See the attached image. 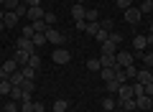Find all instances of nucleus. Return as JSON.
I'll list each match as a JSON object with an SVG mask.
<instances>
[{
  "label": "nucleus",
  "instance_id": "nucleus-1",
  "mask_svg": "<svg viewBox=\"0 0 153 112\" xmlns=\"http://www.w3.org/2000/svg\"><path fill=\"white\" fill-rule=\"evenodd\" d=\"M44 36H46V41L54 43V46H64V43H66V36H64V33H59L56 28H49Z\"/></svg>",
  "mask_w": 153,
  "mask_h": 112
},
{
  "label": "nucleus",
  "instance_id": "nucleus-2",
  "mask_svg": "<svg viewBox=\"0 0 153 112\" xmlns=\"http://www.w3.org/2000/svg\"><path fill=\"white\" fill-rule=\"evenodd\" d=\"M51 59H54V64H69L71 53L66 51L64 46H56V48H54V53H51Z\"/></svg>",
  "mask_w": 153,
  "mask_h": 112
},
{
  "label": "nucleus",
  "instance_id": "nucleus-3",
  "mask_svg": "<svg viewBox=\"0 0 153 112\" xmlns=\"http://www.w3.org/2000/svg\"><path fill=\"white\" fill-rule=\"evenodd\" d=\"M123 13H125V21L130 23V26H138V23H140V18H143V13H140V8H138V5L128 8V10H123Z\"/></svg>",
  "mask_w": 153,
  "mask_h": 112
},
{
  "label": "nucleus",
  "instance_id": "nucleus-4",
  "mask_svg": "<svg viewBox=\"0 0 153 112\" xmlns=\"http://www.w3.org/2000/svg\"><path fill=\"white\" fill-rule=\"evenodd\" d=\"M16 48H21V51H26V53H36V46H33V41H31V38H26V36H18Z\"/></svg>",
  "mask_w": 153,
  "mask_h": 112
},
{
  "label": "nucleus",
  "instance_id": "nucleus-5",
  "mask_svg": "<svg viewBox=\"0 0 153 112\" xmlns=\"http://www.w3.org/2000/svg\"><path fill=\"white\" fill-rule=\"evenodd\" d=\"M115 64L123 66V69L130 66V64H133V53H130V51H117V53H115Z\"/></svg>",
  "mask_w": 153,
  "mask_h": 112
},
{
  "label": "nucleus",
  "instance_id": "nucleus-6",
  "mask_svg": "<svg viewBox=\"0 0 153 112\" xmlns=\"http://www.w3.org/2000/svg\"><path fill=\"white\" fill-rule=\"evenodd\" d=\"M21 21V16H18L16 10H5V18H3V23H5V28H16V23Z\"/></svg>",
  "mask_w": 153,
  "mask_h": 112
},
{
  "label": "nucleus",
  "instance_id": "nucleus-7",
  "mask_svg": "<svg viewBox=\"0 0 153 112\" xmlns=\"http://www.w3.org/2000/svg\"><path fill=\"white\" fill-rule=\"evenodd\" d=\"M117 107H120L123 112H133V110H138L135 97H130V99H117Z\"/></svg>",
  "mask_w": 153,
  "mask_h": 112
},
{
  "label": "nucleus",
  "instance_id": "nucleus-8",
  "mask_svg": "<svg viewBox=\"0 0 153 112\" xmlns=\"http://www.w3.org/2000/svg\"><path fill=\"white\" fill-rule=\"evenodd\" d=\"M135 105H138V110H151L153 107V97H148V94L135 97Z\"/></svg>",
  "mask_w": 153,
  "mask_h": 112
},
{
  "label": "nucleus",
  "instance_id": "nucleus-9",
  "mask_svg": "<svg viewBox=\"0 0 153 112\" xmlns=\"http://www.w3.org/2000/svg\"><path fill=\"white\" fill-rule=\"evenodd\" d=\"M71 16H74V21H84V16H87V8H84L82 3H74V8H71Z\"/></svg>",
  "mask_w": 153,
  "mask_h": 112
},
{
  "label": "nucleus",
  "instance_id": "nucleus-10",
  "mask_svg": "<svg viewBox=\"0 0 153 112\" xmlns=\"http://www.w3.org/2000/svg\"><path fill=\"white\" fill-rule=\"evenodd\" d=\"M135 79L140 82V84H151V82H153V71H151V69H140Z\"/></svg>",
  "mask_w": 153,
  "mask_h": 112
},
{
  "label": "nucleus",
  "instance_id": "nucleus-11",
  "mask_svg": "<svg viewBox=\"0 0 153 112\" xmlns=\"http://www.w3.org/2000/svg\"><path fill=\"white\" fill-rule=\"evenodd\" d=\"M44 16H46V10H44L41 5H38V8H28V18H31V23H33V21H41Z\"/></svg>",
  "mask_w": 153,
  "mask_h": 112
},
{
  "label": "nucleus",
  "instance_id": "nucleus-12",
  "mask_svg": "<svg viewBox=\"0 0 153 112\" xmlns=\"http://www.w3.org/2000/svg\"><path fill=\"white\" fill-rule=\"evenodd\" d=\"M133 97V87L130 84H120V89H117V99H130Z\"/></svg>",
  "mask_w": 153,
  "mask_h": 112
},
{
  "label": "nucleus",
  "instance_id": "nucleus-13",
  "mask_svg": "<svg viewBox=\"0 0 153 112\" xmlns=\"http://www.w3.org/2000/svg\"><path fill=\"white\" fill-rule=\"evenodd\" d=\"M28 59H31V53H26V51H21V48H16V61H18V66H28Z\"/></svg>",
  "mask_w": 153,
  "mask_h": 112
},
{
  "label": "nucleus",
  "instance_id": "nucleus-14",
  "mask_svg": "<svg viewBox=\"0 0 153 112\" xmlns=\"http://www.w3.org/2000/svg\"><path fill=\"white\" fill-rule=\"evenodd\" d=\"M100 48H102V53H110V56H115V53H117V46H115L112 41H105V43H100Z\"/></svg>",
  "mask_w": 153,
  "mask_h": 112
},
{
  "label": "nucleus",
  "instance_id": "nucleus-15",
  "mask_svg": "<svg viewBox=\"0 0 153 112\" xmlns=\"http://www.w3.org/2000/svg\"><path fill=\"white\" fill-rule=\"evenodd\" d=\"M100 76H102L105 82H112L115 79V66H102V69H100Z\"/></svg>",
  "mask_w": 153,
  "mask_h": 112
},
{
  "label": "nucleus",
  "instance_id": "nucleus-16",
  "mask_svg": "<svg viewBox=\"0 0 153 112\" xmlns=\"http://www.w3.org/2000/svg\"><path fill=\"white\" fill-rule=\"evenodd\" d=\"M31 26H33V31H36V33H46V31H49V28H51L49 23L44 21V18H41V21H33Z\"/></svg>",
  "mask_w": 153,
  "mask_h": 112
},
{
  "label": "nucleus",
  "instance_id": "nucleus-17",
  "mask_svg": "<svg viewBox=\"0 0 153 112\" xmlns=\"http://www.w3.org/2000/svg\"><path fill=\"white\" fill-rule=\"evenodd\" d=\"M3 69H5V71H8V76H10V74H16L21 66H18V61H16V59H8L5 64H3Z\"/></svg>",
  "mask_w": 153,
  "mask_h": 112
},
{
  "label": "nucleus",
  "instance_id": "nucleus-18",
  "mask_svg": "<svg viewBox=\"0 0 153 112\" xmlns=\"http://www.w3.org/2000/svg\"><path fill=\"white\" fill-rule=\"evenodd\" d=\"M115 107H117V99H115V97H105V99H102V110L112 112Z\"/></svg>",
  "mask_w": 153,
  "mask_h": 112
},
{
  "label": "nucleus",
  "instance_id": "nucleus-19",
  "mask_svg": "<svg viewBox=\"0 0 153 112\" xmlns=\"http://www.w3.org/2000/svg\"><path fill=\"white\" fill-rule=\"evenodd\" d=\"M133 46H135V51H143V48H148L146 36H135V38H133Z\"/></svg>",
  "mask_w": 153,
  "mask_h": 112
},
{
  "label": "nucleus",
  "instance_id": "nucleus-20",
  "mask_svg": "<svg viewBox=\"0 0 153 112\" xmlns=\"http://www.w3.org/2000/svg\"><path fill=\"white\" fill-rule=\"evenodd\" d=\"M31 41H33V46H36V48H41L44 43H49V41H46V36H44V33H33V38H31Z\"/></svg>",
  "mask_w": 153,
  "mask_h": 112
},
{
  "label": "nucleus",
  "instance_id": "nucleus-21",
  "mask_svg": "<svg viewBox=\"0 0 153 112\" xmlns=\"http://www.w3.org/2000/svg\"><path fill=\"white\" fill-rule=\"evenodd\" d=\"M100 64L102 66H117L115 64V56H110V53H102V56H100Z\"/></svg>",
  "mask_w": 153,
  "mask_h": 112
},
{
  "label": "nucleus",
  "instance_id": "nucleus-22",
  "mask_svg": "<svg viewBox=\"0 0 153 112\" xmlns=\"http://www.w3.org/2000/svg\"><path fill=\"white\" fill-rule=\"evenodd\" d=\"M66 110H69V102L66 99H56L54 102V112H66Z\"/></svg>",
  "mask_w": 153,
  "mask_h": 112
},
{
  "label": "nucleus",
  "instance_id": "nucleus-23",
  "mask_svg": "<svg viewBox=\"0 0 153 112\" xmlns=\"http://www.w3.org/2000/svg\"><path fill=\"white\" fill-rule=\"evenodd\" d=\"M125 69H123V66H115V82H120V84H125Z\"/></svg>",
  "mask_w": 153,
  "mask_h": 112
},
{
  "label": "nucleus",
  "instance_id": "nucleus-24",
  "mask_svg": "<svg viewBox=\"0 0 153 112\" xmlns=\"http://www.w3.org/2000/svg\"><path fill=\"white\" fill-rule=\"evenodd\" d=\"M10 89H13L10 79H0V94H10Z\"/></svg>",
  "mask_w": 153,
  "mask_h": 112
},
{
  "label": "nucleus",
  "instance_id": "nucleus-25",
  "mask_svg": "<svg viewBox=\"0 0 153 112\" xmlns=\"http://www.w3.org/2000/svg\"><path fill=\"white\" fill-rule=\"evenodd\" d=\"M21 74L26 76V79H36V69H33V66H21Z\"/></svg>",
  "mask_w": 153,
  "mask_h": 112
},
{
  "label": "nucleus",
  "instance_id": "nucleus-26",
  "mask_svg": "<svg viewBox=\"0 0 153 112\" xmlns=\"http://www.w3.org/2000/svg\"><path fill=\"white\" fill-rule=\"evenodd\" d=\"M97 16H100V13H97V8H89V10H87V16H84V21H87V23H97Z\"/></svg>",
  "mask_w": 153,
  "mask_h": 112
},
{
  "label": "nucleus",
  "instance_id": "nucleus-27",
  "mask_svg": "<svg viewBox=\"0 0 153 112\" xmlns=\"http://www.w3.org/2000/svg\"><path fill=\"white\" fill-rule=\"evenodd\" d=\"M143 94H146V84L135 82V84H133V97H143Z\"/></svg>",
  "mask_w": 153,
  "mask_h": 112
},
{
  "label": "nucleus",
  "instance_id": "nucleus-28",
  "mask_svg": "<svg viewBox=\"0 0 153 112\" xmlns=\"http://www.w3.org/2000/svg\"><path fill=\"white\" fill-rule=\"evenodd\" d=\"M138 8H140V13H143V16H146V13H153V0H143V3H140Z\"/></svg>",
  "mask_w": 153,
  "mask_h": 112
},
{
  "label": "nucleus",
  "instance_id": "nucleus-29",
  "mask_svg": "<svg viewBox=\"0 0 153 112\" xmlns=\"http://www.w3.org/2000/svg\"><path fill=\"white\" fill-rule=\"evenodd\" d=\"M10 97H13L16 102H21V99H23V87H13V89H10Z\"/></svg>",
  "mask_w": 153,
  "mask_h": 112
},
{
  "label": "nucleus",
  "instance_id": "nucleus-30",
  "mask_svg": "<svg viewBox=\"0 0 153 112\" xmlns=\"http://www.w3.org/2000/svg\"><path fill=\"white\" fill-rule=\"evenodd\" d=\"M115 3H117V8H120V10H128V8L135 5V0H115Z\"/></svg>",
  "mask_w": 153,
  "mask_h": 112
},
{
  "label": "nucleus",
  "instance_id": "nucleus-31",
  "mask_svg": "<svg viewBox=\"0 0 153 112\" xmlns=\"http://www.w3.org/2000/svg\"><path fill=\"white\" fill-rule=\"evenodd\" d=\"M87 69H89V71H100V69H102L100 59H89V61H87Z\"/></svg>",
  "mask_w": 153,
  "mask_h": 112
},
{
  "label": "nucleus",
  "instance_id": "nucleus-32",
  "mask_svg": "<svg viewBox=\"0 0 153 112\" xmlns=\"http://www.w3.org/2000/svg\"><path fill=\"white\" fill-rule=\"evenodd\" d=\"M94 38H97V43H105V41L110 38V31H105V28H100V31H97V36H94Z\"/></svg>",
  "mask_w": 153,
  "mask_h": 112
},
{
  "label": "nucleus",
  "instance_id": "nucleus-33",
  "mask_svg": "<svg viewBox=\"0 0 153 112\" xmlns=\"http://www.w3.org/2000/svg\"><path fill=\"white\" fill-rule=\"evenodd\" d=\"M105 84H107V92H110V94H117V89H120V82H105Z\"/></svg>",
  "mask_w": 153,
  "mask_h": 112
},
{
  "label": "nucleus",
  "instance_id": "nucleus-34",
  "mask_svg": "<svg viewBox=\"0 0 153 112\" xmlns=\"http://www.w3.org/2000/svg\"><path fill=\"white\" fill-rule=\"evenodd\" d=\"M28 66L38 69V66H41V56H38V53H31V59H28Z\"/></svg>",
  "mask_w": 153,
  "mask_h": 112
},
{
  "label": "nucleus",
  "instance_id": "nucleus-35",
  "mask_svg": "<svg viewBox=\"0 0 153 112\" xmlns=\"http://www.w3.org/2000/svg\"><path fill=\"white\" fill-rule=\"evenodd\" d=\"M138 56L143 59V64H146V66H153V51H148V53H138Z\"/></svg>",
  "mask_w": 153,
  "mask_h": 112
},
{
  "label": "nucleus",
  "instance_id": "nucleus-36",
  "mask_svg": "<svg viewBox=\"0 0 153 112\" xmlns=\"http://www.w3.org/2000/svg\"><path fill=\"white\" fill-rule=\"evenodd\" d=\"M23 92H33V89H36V82H33V79H23Z\"/></svg>",
  "mask_w": 153,
  "mask_h": 112
},
{
  "label": "nucleus",
  "instance_id": "nucleus-37",
  "mask_svg": "<svg viewBox=\"0 0 153 112\" xmlns=\"http://www.w3.org/2000/svg\"><path fill=\"white\" fill-rule=\"evenodd\" d=\"M18 5H21V0H5V3H3V8H5V10H16Z\"/></svg>",
  "mask_w": 153,
  "mask_h": 112
},
{
  "label": "nucleus",
  "instance_id": "nucleus-38",
  "mask_svg": "<svg viewBox=\"0 0 153 112\" xmlns=\"http://www.w3.org/2000/svg\"><path fill=\"white\" fill-rule=\"evenodd\" d=\"M21 112H33V99H23L21 102Z\"/></svg>",
  "mask_w": 153,
  "mask_h": 112
},
{
  "label": "nucleus",
  "instance_id": "nucleus-39",
  "mask_svg": "<svg viewBox=\"0 0 153 112\" xmlns=\"http://www.w3.org/2000/svg\"><path fill=\"white\" fill-rule=\"evenodd\" d=\"M97 31H100V23H87V31H84V33H89V36H97Z\"/></svg>",
  "mask_w": 153,
  "mask_h": 112
},
{
  "label": "nucleus",
  "instance_id": "nucleus-40",
  "mask_svg": "<svg viewBox=\"0 0 153 112\" xmlns=\"http://www.w3.org/2000/svg\"><path fill=\"white\" fill-rule=\"evenodd\" d=\"M33 33H36V31H33V26H31V23H28V26H23L21 36H26V38H33Z\"/></svg>",
  "mask_w": 153,
  "mask_h": 112
},
{
  "label": "nucleus",
  "instance_id": "nucleus-41",
  "mask_svg": "<svg viewBox=\"0 0 153 112\" xmlns=\"http://www.w3.org/2000/svg\"><path fill=\"white\" fill-rule=\"evenodd\" d=\"M3 112H21V107L16 105V99H10V102L5 105V110H3Z\"/></svg>",
  "mask_w": 153,
  "mask_h": 112
},
{
  "label": "nucleus",
  "instance_id": "nucleus-42",
  "mask_svg": "<svg viewBox=\"0 0 153 112\" xmlns=\"http://www.w3.org/2000/svg\"><path fill=\"white\" fill-rule=\"evenodd\" d=\"M112 26H115V23L110 21V18H105V21H100V28H105V31H110V33H112Z\"/></svg>",
  "mask_w": 153,
  "mask_h": 112
},
{
  "label": "nucleus",
  "instance_id": "nucleus-43",
  "mask_svg": "<svg viewBox=\"0 0 153 112\" xmlns=\"http://www.w3.org/2000/svg\"><path fill=\"white\" fill-rule=\"evenodd\" d=\"M44 110H46V105H44L41 99H36V102H33V112H44Z\"/></svg>",
  "mask_w": 153,
  "mask_h": 112
},
{
  "label": "nucleus",
  "instance_id": "nucleus-44",
  "mask_svg": "<svg viewBox=\"0 0 153 112\" xmlns=\"http://www.w3.org/2000/svg\"><path fill=\"white\" fill-rule=\"evenodd\" d=\"M44 21L49 23L51 28H54V23H56V16H54V13H46V16H44Z\"/></svg>",
  "mask_w": 153,
  "mask_h": 112
},
{
  "label": "nucleus",
  "instance_id": "nucleus-45",
  "mask_svg": "<svg viewBox=\"0 0 153 112\" xmlns=\"http://www.w3.org/2000/svg\"><path fill=\"white\" fill-rule=\"evenodd\" d=\"M125 76H138V69H135V66H125Z\"/></svg>",
  "mask_w": 153,
  "mask_h": 112
},
{
  "label": "nucleus",
  "instance_id": "nucleus-46",
  "mask_svg": "<svg viewBox=\"0 0 153 112\" xmlns=\"http://www.w3.org/2000/svg\"><path fill=\"white\" fill-rule=\"evenodd\" d=\"M110 41H112V43H115V46H117V43H120V41H123V36H120V33H115V31H112V33H110Z\"/></svg>",
  "mask_w": 153,
  "mask_h": 112
},
{
  "label": "nucleus",
  "instance_id": "nucleus-47",
  "mask_svg": "<svg viewBox=\"0 0 153 112\" xmlns=\"http://www.w3.org/2000/svg\"><path fill=\"white\" fill-rule=\"evenodd\" d=\"M23 3H26L28 8H38V5H41V0H23Z\"/></svg>",
  "mask_w": 153,
  "mask_h": 112
},
{
  "label": "nucleus",
  "instance_id": "nucleus-48",
  "mask_svg": "<svg viewBox=\"0 0 153 112\" xmlns=\"http://www.w3.org/2000/svg\"><path fill=\"white\" fill-rule=\"evenodd\" d=\"M76 28L79 31H87V21H76Z\"/></svg>",
  "mask_w": 153,
  "mask_h": 112
},
{
  "label": "nucleus",
  "instance_id": "nucleus-49",
  "mask_svg": "<svg viewBox=\"0 0 153 112\" xmlns=\"http://www.w3.org/2000/svg\"><path fill=\"white\" fill-rule=\"evenodd\" d=\"M146 94H148V97H153V82H151V84H146Z\"/></svg>",
  "mask_w": 153,
  "mask_h": 112
},
{
  "label": "nucleus",
  "instance_id": "nucleus-50",
  "mask_svg": "<svg viewBox=\"0 0 153 112\" xmlns=\"http://www.w3.org/2000/svg\"><path fill=\"white\" fill-rule=\"evenodd\" d=\"M0 79H8V71L3 69V66H0Z\"/></svg>",
  "mask_w": 153,
  "mask_h": 112
},
{
  "label": "nucleus",
  "instance_id": "nucleus-51",
  "mask_svg": "<svg viewBox=\"0 0 153 112\" xmlns=\"http://www.w3.org/2000/svg\"><path fill=\"white\" fill-rule=\"evenodd\" d=\"M146 41H148V46H153V33H151V36H146Z\"/></svg>",
  "mask_w": 153,
  "mask_h": 112
},
{
  "label": "nucleus",
  "instance_id": "nucleus-52",
  "mask_svg": "<svg viewBox=\"0 0 153 112\" xmlns=\"http://www.w3.org/2000/svg\"><path fill=\"white\" fill-rule=\"evenodd\" d=\"M3 31H5V23H3V21H0V33H3Z\"/></svg>",
  "mask_w": 153,
  "mask_h": 112
},
{
  "label": "nucleus",
  "instance_id": "nucleus-53",
  "mask_svg": "<svg viewBox=\"0 0 153 112\" xmlns=\"http://www.w3.org/2000/svg\"><path fill=\"white\" fill-rule=\"evenodd\" d=\"M76 3H82V5H84V3H87V0H76Z\"/></svg>",
  "mask_w": 153,
  "mask_h": 112
},
{
  "label": "nucleus",
  "instance_id": "nucleus-54",
  "mask_svg": "<svg viewBox=\"0 0 153 112\" xmlns=\"http://www.w3.org/2000/svg\"><path fill=\"white\" fill-rule=\"evenodd\" d=\"M151 33H153V23H151Z\"/></svg>",
  "mask_w": 153,
  "mask_h": 112
},
{
  "label": "nucleus",
  "instance_id": "nucleus-55",
  "mask_svg": "<svg viewBox=\"0 0 153 112\" xmlns=\"http://www.w3.org/2000/svg\"><path fill=\"white\" fill-rule=\"evenodd\" d=\"M3 3H5V0H0V5H3Z\"/></svg>",
  "mask_w": 153,
  "mask_h": 112
},
{
  "label": "nucleus",
  "instance_id": "nucleus-56",
  "mask_svg": "<svg viewBox=\"0 0 153 112\" xmlns=\"http://www.w3.org/2000/svg\"><path fill=\"white\" fill-rule=\"evenodd\" d=\"M138 3H143V0H138Z\"/></svg>",
  "mask_w": 153,
  "mask_h": 112
}]
</instances>
